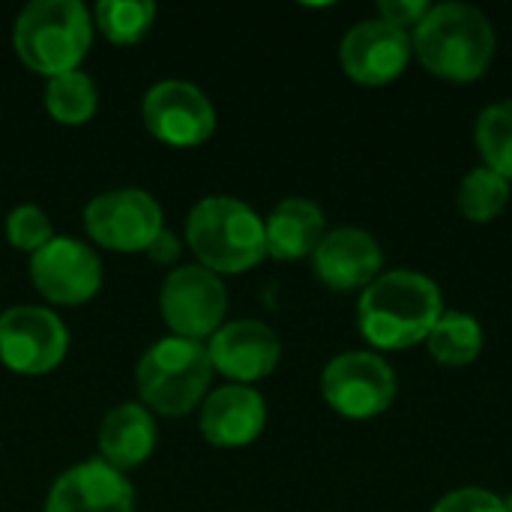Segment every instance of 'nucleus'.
<instances>
[{
  "mask_svg": "<svg viewBox=\"0 0 512 512\" xmlns=\"http://www.w3.org/2000/svg\"><path fill=\"white\" fill-rule=\"evenodd\" d=\"M429 354L444 366H468L483 351V330L465 312H447L429 333Z\"/></svg>",
  "mask_w": 512,
  "mask_h": 512,
  "instance_id": "20",
  "label": "nucleus"
},
{
  "mask_svg": "<svg viewBox=\"0 0 512 512\" xmlns=\"http://www.w3.org/2000/svg\"><path fill=\"white\" fill-rule=\"evenodd\" d=\"M69 351L66 324L42 306H12L0 315V363L18 375H48Z\"/></svg>",
  "mask_w": 512,
  "mask_h": 512,
  "instance_id": "9",
  "label": "nucleus"
},
{
  "mask_svg": "<svg viewBox=\"0 0 512 512\" xmlns=\"http://www.w3.org/2000/svg\"><path fill=\"white\" fill-rule=\"evenodd\" d=\"M411 45L420 63L447 81H477L495 57L492 21L468 3H441L414 27Z\"/></svg>",
  "mask_w": 512,
  "mask_h": 512,
  "instance_id": "2",
  "label": "nucleus"
},
{
  "mask_svg": "<svg viewBox=\"0 0 512 512\" xmlns=\"http://www.w3.org/2000/svg\"><path fill=\"white\" fill-rule=\"evenodd\" d=\"M147 255H150L153 264H174L180 258V240H177V234L168 231V228H162L159 237L147 246Z\"/></svg>",
  "mask_w": 512,
  "mask_h": 512,
  "instance_id": "27",
  "label": "nucleus"
},
{
  "mask_svg": "<svg viewBox=\"0 0 512 512\" xmlns=\"http://www.w3.org/2000/svg\"><path fill=\"white\" fill-rule=\"evenodd\" d=\"M477 144L486 168L512 180V99L489 105L477 120Z\"/></svg>",
  "mask_w": 512,
  "mask_h": 512,
  "instance_id": "23",
  "label": "nucleus"
},
{
  "mask_svg": "<svg viewBox=\"0 0 512 512\" xmlns=\"http://www.w3.org/2000/svg\"><path fill=\"white\" fill-rule=\"evenodd\" d=\"M432 512H510L507 504L486 489H459L441 498Z\"/></svg>",
  "mask_w": 512,
  "mask_h": 512,
  "instance_id": "25",
  "label": "nucleus"
},
{
  "mask_svg": "<svg viewBox=\"0 0 512 512\" xmlns=\"http://www.w3.org/2000/svg\"><path fill=\"white\" fill-rule=\"evenodd\" d=\"M510 201V180L492 168H474L459 186V210L471 222H492Z\"/></svg>",
  "mask_w": 512,
  "mask_h": 512,
  "instance_id": "22",
  "label": "nucleus"
},
{
  "mask_svg": "<svg viewBox=\"0 0 512 512\" xmlns=\"http://www.w3.org/2000/svg\"><path fill=\"white\" fill-rule=\"evenodd\" d=\"M30 279L48 303L81 306L102 288V261L87 243L54 237L30 255Z\"/></svg>",
  "mask_w": 512,
  "mask_h": 512,
  "instance_id": "11",
  "label": "nucleus"
},
{
  "mask_svg": "<svg viewBox=\"0 0 512 512\" xmlns=\"http://www.w3.org/2000/svg\"><path fill=\"white\" fill-rule=\"evenodd\" d=\"M213 363L204 342L168 336L150 345L135 366V387L147 408L165 417L192 414L210 387Z\"/></svg>",
  "mask_w": 512,
  "mask_h": 512,
  "instance_id": "5",
  "label": "nucleus"
},
{
  "mask_svg": "<svg viewBox=\"0 0 512 512\" xmlns=\"http://www.w3.org/2000/svg\"><path fill=\"white\" fill-rule=\"evenodd\" d=\"M318 279L333 291L369 288L384 264L378 240L363 228H336L327 231L312 255Z\"/></svg>",
  "mask_w": 512,
  "mask_h": 512,
  "instance_id": "15",
  "label": "nucleus"
},
{
  "mask_svg": "<svg viewBox=\"0 0 512 512\" xmlns=\"http://www.w3.org/2000/svg\"><path fill=\"white\" fill-rule=\"evenodd\" d=\"M267 423L264 396L246 384H228L210 393L201 405V435L207 444L234 450L252 444Z\"/></svg>",
  "mask_w": 512,
  "mask_h": 512,
  "instance_id": "16",
  "label": "nucleus"
},
{
  "mask_svg": "<svg viewBox=\"0 0 512 512\" xmlns=\"http://www.w3.org/2000/svg\"><path fill=\"white\" fill-rule=\"evenodd\" d=\"M207 354L213 372L237 384H252L279 366L282 345L279 336L261 321H231L207 339Z\"/></svg>",
  "mask_w": 512,
  "mask_h": 512,
  "instance_id": "13",
  "label": "nucleus"
},
{
  "mask_svg": "<svg viewBox=\"0 0 512 512\" xmlns=\"http://www.w3.org/2000/svg\"><path fill=\"white\" fill-rule=\"evenodd\" d=\"M6 237H9L12 249L36 255L45 243L54 240V234H51V219H48L45 210L36 207V204H18V207L6 216Z\"/></svg>",
  "mask_w": 512,
  "mask_h": 512,
  "instance_id": "24",
  "label": "nucleus"
},
{
  "mask_svg": "<svg viewBox=\"0 0 512 512\" xmlns=\"http://www.w3.org/2000/svg\"><path fill=\"white\" fill-rule=\"evenodd\" d=\"M378 9H381V21L408 33V27H417L432 6L426 0H384Z\"/></svg>",
  "mask_w": 512,
  "mask_h": 512,
  "instance_id": "26",
  "label": "nucleus"
},
{
  "mask_svg": "<svg viewBox=\"0 0 512 512\" xmlns=\"http://www.w3.org/2000/svg\"><path fill=\"white\" fill-rule=\"evenodd\" d=\"M18 60L48 81L75 72L93 45V15L81 0H33L12 27Z\"/></svg>",
  "mask_w": 512,
  "mask_h": 512,
  "instance_id": "3",
  "label": "nucleus"
},
{
  "mask_svg": "<svg viewBox=\"0 0 512 512\" xmlns=\"http://www.w3.org/2000/svg\"><path fill=\"white\" fill-rule=\"evenodd\" d=\"M135 492L129 480L102 459L63 471L45 501V512H132Z\"/></svg>",
  "mask_w": 512,
  "mask_h": 512,
  "instance_id": "14",
  "label": "nucleus"
},
{
  "mask_svg": "<svg viewBox=\"0 0 512 512\" xmlns=\"http://www.w3.org/2000/svg\"><path fill=\"white\" fill-rule=\"evenodd\" d=\"M99 108V90L87 72H66L48 81L45 111L60 126H84Z\"/></svg>",
  "mask_w": 512,
  "mask_h": 512,
  "instance_id": "19",
  "label": "nucleus"
},
{
  "mask_svg": "<svg viewBox=\"0 0 512 512\" xmlns=\"http://www.w3.org/2000/svg\"><path fill=\"white\" fill-rule=\"evenodd\" d=\"M444 315L438 285L414 270L378 276L357 303L360 333L381 351H402L426 342Z\"/></svg>",
  "mask_w": 512,
  "mask_h": 512,
  "instance_id": "1",
  "label": "nucleus"
},
{
  "mask_svg": "<svg viewBox=\"0 0 512 512\" xmlns=\"http://www.w3.org/2000/svg\"><path fill=\"white\" fill-rule=\"evenodd\" d=\"M324 234V210L309 198H285L264 222L267 255L276 261H300L315 255Z\"/></svg>",
  "mask_w": 512,
  "mask_h": 512,
  "instance_id": "18",
  "label": "nucleus"
},
{
  "mask_svg": "<svg viewBox=\"0 0 512 512\" xmlns=\"http://www.w3.org/2000/svg\"><path fill=\"white\" fill-rule=\"evenodd\" d=\"M186 243L198 264L216 276L246 273L267 258V237L261 216L225 195L204 198L186 219Z\"/></svg>",
  "mask_w": 512,
  "mask_h": 512,
  "instance_id": "4",
  "label": "nucleus"
},
{
  "mask_svg": "<svg viewBox=\"0 0 512 512\" xmlns=\"http://www.w3.org/2000/svg\"><path fill=\"white\" fill-rule=\"evenodd\" d=\"M321 393L336 414L348 420H369L390 408L396 396V372L372 351H348L327 363Z\"/></svg>",
  "mask_w": 512,
  "mask_h": 512,
  "instance_id": "7",
  "label": "nucleus"
},
{
  "mask_svg": "<svg viewBox=\"0 0 512 512\" xmlns=\"http://www.w3.org/2000/svg\"><path fill=\"white\" fill-rule=\"evenodd\" d=\"M156 450V420L153 414L138 405L126 402L105 414L99 429V453L102 462L120 474L144 465Z\"/></svg>",
  "mask_w": 512,
  "mask_h": 512,
  "instance_id": "17",
  "label": "nucleus"
},
{
  "mask_svg": "<svg viewBox=\"0 0 512 512\" xmlns=\"http://www.w3.org/2000/svg\"><path fill=\"white\" fill-rule=\"evenodd\" d=\"M84 228L96 246L111 252H147L159 237L162 207L144 189H111L96 195L84 210Z\"/></svg>",
  "mask_w": 512,
  "mask_h": 512,
  "instance_id": "8",
  "label": "nucleus"
},
{
  "mask_svg": "<svg viewBox=\"0 0 512 512\" xmlns=\"http://www.w3.org/2000/svg\"><path fill=\"white\" fill-rule=\"evenodd\" d=\"M93 27L114 42V45H135L141 42L153 21H156V3L150 0H102L93 9Z\"/></svg>",
  "mask_w": 512,
  "mask_h": 512,
  "instance_id": "21",
  "label": "nucleus"
},
{
  "mask_svg": "<svg viewBox=\"0 0 512 512\" xmlns=\"http://www.w3.org/2000/svg\"><path fill=\"white\" fill-rule=\"evenodd\" d=\"M159 312L168 330L180 339H210L228 312V291L222 279L201 264L174 267L159 291Z\"/></svg>",
  "mask_w": 512,
  "mask_h": 512,
  "instance_id": "6",
  "label": "nucleus"
},
{
  "mask_svg": "<svg viewBox=\"0 0 512 512\" xmlns=\"http://www.w3.org/2000/svg\"><path fill=\"white\" fill-rule=\"evenodd\" d=\"M504 504H507V510L512 512V498H510V501H504Z\"/></svg>",
  "mask_w": 512,
  "mask_h": 512,
  "instance_id": "28",
  "label": "nucleus"
},
{
  "mask_svg": "<svg viewBox=\"0 0 512 512\" xmlns=\"http://www.w3.org/2000/svg\"><path fill=\"white\" fill-rule=\"evenodd\" d=\"M411 51H414V45L405 30H399L381 18H372V21L354 24L345 33L339 60H342V69L348 72V78L378 87L405 72Z\"/></svg>",
  "mask_w": 512,
  "mask_h": 512,
  "instance_id": "12",
  "label": "nucleus"
},
{
  "mask_svg": "<svg viewBox=\"0 0 512 512\" xmlns=\"http://www.w3.org/2000/svg\"><path fill=\"white\" fill-rule=\"evenodd\" d=\"M147 132L168 147H198L216 132V108L189 81H159L141 102Z\"/></svg>",
  "mask_w": 512,
  "mask_h": 512,
  "instance_id": "10",
  "label": "nucleus"
}]
</instances>
